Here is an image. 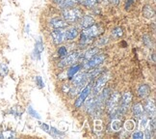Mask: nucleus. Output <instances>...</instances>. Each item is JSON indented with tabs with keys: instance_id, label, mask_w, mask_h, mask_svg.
I'll return each mask as SVG.
<instances>
[{
	"instance_id": "1",
	"label": "nucleus",
	"mask_w": 156,
	"mask_h": 139,
	"mask_svg": "<svg viewBox=\"0 0 156 139\" xmlns=\"http://www.w3.org/2000/svg\"><path fill=\"white\" fill-rule=\"evenodd\" d=\"M82 11L79 9H65L63 11V19L67 22H76L82 17Z\"/></svg>"
},
{
	"instance_id": "2",
	"label": "nucleus",
	"mask_w": 156,
	"mask_h": 139,
	"mask_svg": "<svg viewBox=\"0 0 156 139\" xmlns=\"http://www.w3.org/2000/svg\"><path fill=\"white\" fill-rule=\"evenodd\" d=\"M132 101V94L130 92H125L122 94V96L121 97V99H119V110H121L122 114L126 113L128 107H129V104Z\"/></svg>"
},
{
	"instance_id": "3",
	"label": "nucleus",
	"mask_w": 156,
	"mask_h": 139,
	"mask_svg": "<svg viewBox=\"0 0 156 139\" xmlns=\"http://www.w3.org/2000/svg\"><path fill=\"white\" fill-rule=\"evenodd\" d=\"M105 55L104 54H97L94 57H92L91 59L87 60V62L84 65V68L86 70H91L93 68L98 67V65H100L105 60Z\"/></svg>"
},
{
	"instance_id": "4",
	"label": "nucleus",
	"mask_w": 156,
	"mask_h": 139,
	"mask_svg": "<svg viewBox=\"0 0 156 139\" xmlns=\"http://www.w3.org/2000/svg\"><path fill=\"white\" fill-rule=\"evenodd\" d=\"M73 79V84L74 85V87L78 88L82 91V88L85 86V84L87 83L88 79H89V76H88V74H77L71 78Z\"/></svg>"
},
{
	"instance_id": "5",
	"label": "nucleus",
	"mask_w": 156,
	"mask_h": 139,
	"mask_svg": "<svg viewBox=\"0 0 156 139\" xmlns=\"http://www.w3.org/2000/svg\"><path fill=\"white\" fill-rule=\"evenodd\" d=\"M119 99H121V94L115 92L109 96V98L106 101V106L108 108V110H112L113 108H115L118 106L119 102Z\"/></svg>"
},
{
	"instance_id": "6",
	"label": "nucleus",
	"mask_w": 156,
	"mask_h": 139,
	"mask_svg": "<svg viewBox=\"0 0 156 139\" xmlns=\"http://www.w3.org/2000/svg\"><path fill=\"white\" fill-rule=\"evenodd\" d=\"M51 37L55 45H60L65 41V28L54 29L51 32Z\"/></svg>"
},
{
	"instance_id": "7",
	"label": "nucleus",
	"mask_w": 156,
	"mask_h": 139,
	"mask_svg": "<svg viewBox=\"0 0 156 139\" xmlns=\"http://www.w3.org/2000/svg\"><path fill=\"white\" fill-rule=\"evenodd\" d=\"M79 56H80V53L77 52V51L70 53L66 57H64V59L62 60V62H61V64H60V66H61V67H66V66L73 65L77 61L78 59H79Z\"/></svg>"
},
{
	"instance_id": "8",
	"label": "nucleus",
	"mask_w": 156,
	"mask_h": 139,
	"mask_svg": "<svg viewBox=\"0 0 156 139\" xmlns=\"http://www.w3.org/2000/svg\"><path fill=\"white\" fill-rule=\"evenodd\" d=\"M108 79H109V75H108L100 76L98 79L95 81V83H94V85L93 87V93L94 95L98 94L101 91V90L104 88V86H105L106 82L108 81Z\"/></svg>"
},
{
	"instance_id": "9",
	"label": "nucleus",
	"mask_w": 156,
	"mask_h": 139,
	"mask_svg": "<svg viewBox=\"0 0 156 139\" xmlns=\"http://www.w3.org/2000/svg\"><path fill=\"white\" fill-rule=\"evenodd\" d=\"M100 27L98 25H95V24H93L92 26H90L86 29H84L82 33L84 35H86L87 37L91 38V39H94L95 37H98V36L100 34Z\"/></svg>"
},
{
	"instance_id": "10",
	"label": "nucleus",
	"mask_w": 156,
	"mask_h": 139,
	"mask_svg": "<svg viewBox=\"0 0 156 139\" xmlns=\"http://www.w3.org/2000/svg\"><path fill=\"white\" fill-rule=\"evenodd\" d=\"M90 92H91V86H89V85L82 90L80 96L78 97V99L76 100L75 104H74V106L76 108H79L83 104V102L86 101V99L88 98V96L90 95Z\"/></svg>"
},
{
	"instance_id": "11",
	"label": "nucleus",
	"mask_w": 156,
	"mask_h": 139,
	"mask_svg": "<svg viewBox=\"0 0 156 139\" xmlns=\"http://www.w3.org/2000/svg\"><path fill=\"white\" fill-rule=\"evenodd\" d=\"M44 49V42L41 40V37H39L37 40H36V43H35V48H34V55L35 58L37 60L41 59V55L43 53Z\"/></svg>"
},
{
	"instance_id": "12",
	"label": "nucleus",
	"mask_w": 156,
	"mask_h": 139,
	"mask_svg": "<svg viewBox=\"0 0 156 139\" xmlns=\"http://www.w3.org/2000/svg\"><path fill=\"white\" fill-rule=\"evenodd\" d=\"M49 26L53 29H58V28H66L68 26V23L65 20L61 19V17H54L51 19L49 21Z\"/></svg>"
},
{
	"instance_id": "13",
	"label": "nucleus",
	"mask_w": 156,
	"mask_h": 139,
	"mask_svg": "<svg viewBox=\"0 0 156 139\" xmlns=\"http://www.w3.org/2000/svg\"><path fill=\"white\" fill-rule=\"evenodd\" d=\"M144 112L147 117H154L155 115V104L152 100H148L144 107Z\"/></svg>"
},
{
	"instance_id": "14",
	"label": "nucleus",
	"mask_w": 156,
	"mask_h": 139,
	"mask_svg": "<svg viewBox=\"0 0 156 139\" xmlns=\"http://www.w3.org/2000/svg\"><path fill=\"white\" fill-rule=\"evenodd\" d=\"M94 23H95V21L94 20V17L90 16H84L80 19V27L82 29H86L90 26H92Z\"/></svg>"
},
{
	"instance_id": "15",
	"label": "nucleus",
	"mask_w": 156,
	"mask_h": 139,
	"mask_svg": "<svg viewBox=\"0 0 156 139\" xmlns=\"http://www.w3.org/2000/svg\"><path fill=\"white\" fill-rule=\"evenodd\" d=\"M151 89L147 84H142V85H140L139 88H138V95H139L140 98L142 99H146L147 97L151 95Z\"/></svg>"
},
{
	"instance_id": "16",
	"label": "nucleus",
	"mask_w": 156,
	"mask_h": 139,
	"mask_svg": "<svg viewBox=\"0 0 156 139\" xmlns=\"http://www.w3.org/2000/svg\"><path fill=\"white\" fill-rule=\"evenodd\" d=\"M78 36V30L75 27H70L65 30V41H73Z\"/></svg>"
},
{
	"instance_id": "17",
	"label": "nucleus",
	"mask_w": 156,
	"mask_h": 139,
	"mask_svg": "<svg viewBox=\"0 0 156 139\" xmlns=\"http://www.w3.org/2000/svg\"><path fill=\"white\" fill-rule=\"evenodd\" d=\"M132 113H133V116L136 118H140L142 115H144V106L141 102H138V104H135L133 105Z\"/></svg>"
},
{
	"instance_id": "18",
	"label": "nucleus",
	"mask_w": 156,
	"mask_h": 139,
	"mask_svg": "<svg viewBox=\"0 0 156 139\" xmlns=\"http://www.w3.org/2000/svg\"><path fill=\"white\" fill-rule=\"evenodd\" d=\"M52 1L63 9L71 8V7H73L75 4L73 1H71V0H52Z\"/></svg>"
},
{
	"instance_id": "19",
	"label": "nucleus",
	"mask_w": 156,
	"mask_h": 139,
	"mask_svg": "<svg viewBox=\"0 0 156 139\" xmlns=\"http://www.w3.org/2000/svg\"><path fill=\"white\" fill-rule=\"evenodd\" d=\"M143 16L147 17V19H152L155 16V11L151 6L146 5L143 7Z\"/></svg>"
},
{
	"instance_id": "20",
	"label": "nucleus",
	"mask_w": 156,
	"mask_h": 139,
	"mask_svg": "<svg viewBox=\"0 0 156 139\" xmlns=\"http://www.w3.org/2000/svg\"><path fill=\"white\" fill-rule=\"evenodd\" d=\"M82 68V66L81 65H73V66H71V67L68 70V77L69 78H73L77 72H79L80 69Z\"/></svg>"
},
{
	"instance_id": "21",
	"label": "nucleus",
	"mask_w": 156,
	"mask_h": 139,
	"mask_svg": "<svg viewBox=\"0 0 156 139\" xmlns=\"http://www.w3.org/2000/svg\"><path fill=\"white\" fill-rule=\"evenodd\" d=\"M98 53V47H94V48H91V49H89L85 52V54H84V58H85L86 60H89L91 59L92 57H94V55H97V54Z\"/></svg>"
},
{
	"instance_id": "22",
	"label": "nucleus",
	"mask_w": 156,
	"mask_h": 139,
	"mask_svg": "<svg viewBox=\"0 0 156 139\" xmlns=\"http://www.w3.org/2000/svg\"><path fill=\"white\" fill-rule=\"evenodd\" d=\"M111 126H112V130L114 131H119L122 128V122L119 120L117 119H114L113 122L111 123Z\"/></svg>"
},
{
	"instance_id": "23",
	"label": "nucleus",
	"mask_w": 156,
	"mask_h": 139,
	"mask_svg": "<svg viewBox=\"0 0 156 139\" xmlns=\"http://www.w3.org/2000/svg\"><path fill=\"white\" fill-rule=\"evenodd\" d=\"M79 1H80L84 6H86V7H88V8H92V7H94V6L97 5V3H98V0H79Z\"/></svg>"
},
{
	"instance_id": "24",
	"label": "nucleus",
	"mask_w": 156,
	"mask_h": 139,
	"mask_svg": "<svg viewBox=\"0 0 156 139\" xmlns=\"http://www.w3.org/2000/svg\"><path fill=\"white\" fill-rule=\"evenodd\" d=\"M9 72V68L8 66L6 65L5 63L0 62V75L1 76H5L7 75Z\"/></svg>"
},
{
	"instance_id": "25",
	"label": "nucleus",
	"mask_w": 156,
	"mask_h": 139,
	"mask_svg": "<svg viewBox=\"0 0 156 139\" xmlns=\"http://www.w3.org/2000/svg\"><path fill=\"white\" fill-rule=\"evenodd\" d=\"M124 128L128 131H132L135 129V122L133 120H127L124 124Z\"/></svg>"
},
{
	"instance_id": "26",
	"label": "nucleus",
	"mask_w": 156,
	"mask_h": 139,
	"mask_svg": "<svg viewBox=\"0 0 156 139\" xmlns=\"http://www.w3.org/2000/svg\"><path fill=\"white\" fill-rule=\"evenodd\" d=\"M123 34V31H122V29L121 27H116V28H114L112 30V36L114 38H119V37H122Z\"/></svg>"
},
{
	"instance_id": "27",
	"label": "nucleus",
	"mask_w": 156,
	"mask_h": 139,
	"mask_svg": "<svg viewBox=\"0 0 156 139\" xmlns=\"http://www.w3.org/2000/svg\"><path fill=\"white\" fill-rule=\"evenodd\" d=\"M27 111H28V113L30 114V116H32V117H34V118H36V119H39V120L41 119V115L34 109V108H33L31 105L28 106Z\"/></svg>"
},
{
	"instance_id": "28",
	"label": "nucleus",
	"mask_w": 156,
	"mask_h": 139,
	"mask_svg": "<svg viewBox=\"0 0 156 139\" xmlns=\"http://www.w3.org/2000/svg\"><path fill=\"white\" fill-rule=\"evenodd\" d=\"M92 42H93V39L89 38V37H87L86 35H84L83 33H81V35H80V43L82 45H89L90 43H92Z\"/></svg>"
},
{
	"instance_id": "29",
	"label": "nucleus",
	"mask_w": 156,
	"mask_h": 139,
	"mask_svg": "<svg viewBox=\"0 0 156 139\" xmlns=\"http://www.w3.org/2000/svg\"><path fill=\"white\" fill-rule=\"evenodd\" d=\"M143 42H144V45L147 47H152V40L149 36L146 35L143 37Z\"/></svg>"
},
{
	"instance_id": "30",
	"label": "nucleus",
	"mask_w": 156,
	"mask_h": 139,
	"mask_svg": "<svg viewBox=\"0 0 156 139\" xmlns=\"http://www.w3.org/2000/svg\"><path fill=\"white\" fill-rule=\"evenodd\" d=\"M58 55L60 56V57H66L67 56V54H68V49H67V47L66 46H60L59 48H58Z\"/></svg>"
},
{
	"instance_id": "31",
	"label": "nucleus",
	"mask_w": 156,
	"mask_h": 139,
	"mask_svg": "<svg viewBox=\"0 0 156 139\" xmlns=\"http://www.w3.org/2000/svg\"><path fill=\"white\" fill-rule=\"evenodd\" d=\"M36 84L38 85V87L39 88H44V86H45V84H44V79H43V77L41 76H40V75H38V76H36Z\"/></svg>"
},
{
	"instance_id": "32",
	"label": "nucleus",
	"mask_w": 156,
	"mask_h": 139,
	"mask_svg": "<svg viewBox=\"0 0 156 139\" xmlns=\"http://www.w3.org/2000/svg\"><path fill=\"white\" fill-rule=\"evenodd\" d=\"M141 119H140V124H141V126L142 128H144L145 129L146 126L148 125V119H147V115H142L141 117H140Z\"/></svg>"
},
{
	"instance_id": "33",
	"label": "nucleus",
	"mask_w": 156,
	"mask_h": 139,
	"mask_svg": "<svg viewBox=\"0 0 156 139\" xmlns=\"http://www.w3.org/2000/svg\"><path fill=\"white\" fill-rule=\"evenodd\" d=\"M144 137H145V134H143L142 131H135L133 134H132V138L133 139H143Z\"/></svg>"
},
{
	"instance_id": "34",
	"label": "nucleus",
	"mask_w": 156,
	"mask_h": 139,
	"mask_svg": "<svg viewBox=\"0 0 156 139\" xmlns=\"http://www.w3.org/2000/svg\"><path fill=\"white\" fill-rule=\"evenodd\" d=\"M49 130H50V134H51L52 135H54V136H63V135H64L63 132H61L60 130H56L55 128H51V129H49Z\"/></svg>"
},
{
	"instance_id": "35",
	"label": "nucleus",
	"mask_w": 156,
	"mask_h": 139,
	"mask_svg": "<svg viewBox=\"0 0 156 139\" xmlns=\"http://www.w3.org/2000/svg\"><path fill=\"white\" fill-rule=\"evenodd\" d=\"M133 3H134V0H127L126 3H125V9H129Z\"/></svg>"
},
{
	"instance_id": "36",
	"label": "nucleus",
	"mask_w": 156,
	"mask_h": 139,
	"mask_svg": "<svg viewBox=\"0 0 156 139\" xmlns=\"http://www.w3.org/2000/svg\"><path fill=\"white\" fill-rule=\"evenodd\" d=\"M41 129H43L44 130H45V131H48V130H49V129H50V128H49V126H47L46 124H44H44H41Z\"/></svg>"
},
{
	"instance_id": "37",
	"label": "nucleus",
	"mask_w": 156,
	"mask_h": 139,
	"mask_svg": "<svg viewBox=\"0 0 156 139\" xmlns=\"http://www.w3.org/2000/svg\"><path fill=\"white\" fill-rule=\"evenodd\" d=\"M113 2L115 5H118L119 4V0H113Z\"/></svg>"
},
{
	"instance_id": "38",
	"label": "nucleus",
	"mask_w": 156,
	"mask_h": 139,
	"mask_svg": "<svg viewBox=\"0 0 156 139\" xmlns=\"http://www.w3.org/2000/svg\"><path fill=\"white\" fill-rule=\"evenodd\" d=\"M71 1H73V2L75 3V2H77V1H79V0H71Z\"/></svg>"
}]
</instances>
